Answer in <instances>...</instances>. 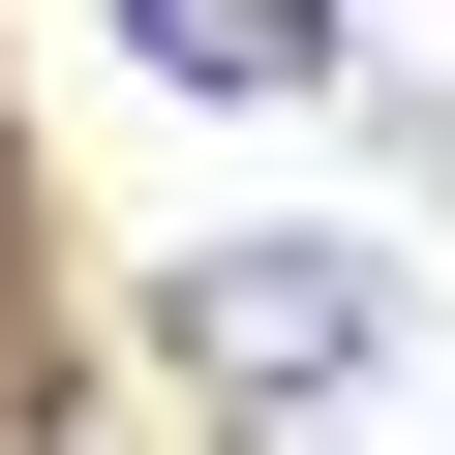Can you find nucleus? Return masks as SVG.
I'll use <instances>...</instances> for the list:
<instances>
[{"instance_id":"nucleus-1","label":"nucleus","mask_w":455,"mask_h":455,"mask_svg":"<svg viewBox=\"0 0 455 455\" xmlns=\"http://www.w3.org/2000/svg\"><path fill=\"white\" fill-rule=\"evenodd\" d=\"M182 364L212 395H364L395 364V274L364 243H182Z\"/></svg>"},{"instance_id":"nucleus-2","label":"nucleus","mask_w":455,"mask_h":455,"mask_svg":"<svg viewBox=\"0 0 455 455\" xmlns=\"http://www.w3.org/2000/svg\"><path fill=\"white\" fill-rule=\"evenodd\" d=\"M122 61H152V92H304L334 0H122Z\"/></svg>"},{"instance_id":"nucleus-3","label":"nucleus","mask_w":455,"mask_h":455,"mask_svg":"<svg viewBox=\"0 0 455 455\" xmlns=\"http://www.w3.org/2000/svg\"><path fill=\"white\" fill-rule=\"evenodd\" d=\"M334 61H364V122L455 182V0H334Z\"/></svg>"}]
</instances>
